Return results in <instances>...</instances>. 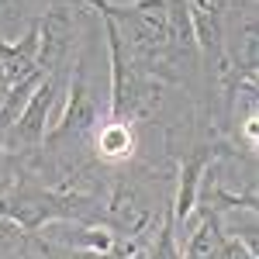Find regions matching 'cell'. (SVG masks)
I'll return each mask as SVG.
<instances>
[{"instance_id":"cell-10","label":"cell","mask_w":259,"mask_h":259,"mask_svg":"<svg viewBox=\"0 0 259 259\" xmlns=\"http://www.w3.org/2000/svg\"><path fill=\"white\" fill-rule=\"evenodd\" d=\"M4 4H18V0H4Z\"/></svg>"},{"instance_id":"cell-2","label":"cell","mask_w":259,"mask_h":259,"mask_svg":"<svg viewBox=\"0 0 259 259\" xmlns=\"http://www.w3.org/2000/svg\"><path fill=\"white\" fill-rule=\"evenodd\" d=\"M90 18H94V11L76 7V4H49V11L35 21V28H38V69L45 76L73 66Z\"/></svg>"},{"instance_id":"cell-1","label":"cell","mask_w":259,"mask_h":259,"mask_svg":"<svg viewBox=\"0 0 259 259\" xmlns=\"http://www.w3.org/2000/svg\"><path fill=\"white\" fill-rule=\"evenodd\" d=\"M66 76L69 69H59V73H49L41 76V83L35 87V94L28 97L24 111L18 114V121L4 132L0 145L11 152V156H31L45 145V135L52 128V118H56V107H59L62 94H66Z\"/></svg>"},{"instance_id":"cell-6","label":"cell","mask_w":259,"mask_h":259,"mask_svg":"<svg viewBox=\"0 0 259 259\" xmlns=\"http://www.w3.org/2000/svg\"><path fill=\"white\" fill-rule=\"evenodd\" d=\"M18 177H21V159H18V156H11V152L0 145V197L18 183Z\"/></svg>"},{"instance_id":"cell-5","label":"cell","mask_w":259,"mask_h":259,"mask_svg":"<svg viewBox=\"0 0 259 259\" xmlns=\"http://www.w3.org/2000/svg\"><path fill=\"white\" fill-rule=\"evenodd\" d=\"M35 252L38 259H121L118 252H87V249H69V245H56V242L35 235Z\"/></svg>"},{"instance_id":"cell-7","label":"cell","mask_w":259,"mask_h":259,"mask_svg":"<svg viewBox=\"0 0 259 259\" xmlns=\"http://www.w3.org/2000/svg\"><path fill=\"white\" fill-rule=\"evenodd\" d=\"M218 259H256V252L249 245H242L239 239H228L221 232V245H218Z\"/></svg>"},{"instance_id":"cell-8","label":"cell","mask_w":259,"mask_h":259,"mask_svg":"<svg viewBox=\"0 0 259 259\" xmlns=\"http://www.w3.org/2000/svg\"><path fill=\"white\" fill-rule=\"evenodd\" d=\"M11 87H14V83H11V76H7V73L0 69V104L7 100V94H11Z\"/></svg>"},{"instance_id":"cell-4","label":"cell","mask_w":259,"mask_h":259,"mask_svg":"<svg viewBox=\"0 0 259 259\" xmlns=\"http://www.w3.org/2000/svg\"><path fill=\"white\" fill-rule=\"evenodd\" d=\"M0 69L11 76V83H21L28 76L41 73L38 69V28L31 24L18 41H7L0 35Z\"/></svg>"},{"instance_id":"cell-3","label":"cell","mask_w":259,"mask_h":259,"mask_svg":"<svg viewBox=\"0 0 259 259\" xmlns=\"http://www.w3.org/2000/svg\"><path fill=\"white\" fill-rule=\"evenodd\" d=\"M90 156L104 166V169H121L128 162L139 159V128L128 121H111L104 118L100 128L90 139Z\"/></svg>"},{"instance_id":"cell-9","label":"cell","mask_w":259,"mask_h":259,"mask_svg":"<svg viewBox=\"0 0 259 259\" xmlns=\"http://www.w3.org/2000/svg\"><path fill=\"white\" fill-rule=\"evenodd\" d=\"M0 259H7V256L0 252ZM18 259H38V252H35V235H31V242H28V249H24V252H21Z\"/></svg>"}]
</instances>
